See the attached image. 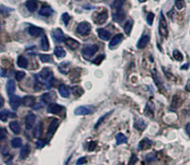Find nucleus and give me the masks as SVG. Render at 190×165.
<instances>
[{"label": "nucleus", "mask_w": 190, "mask_h": 165, "mask_svg": "<svg viewBox=\"0 0 190 165\" xmlns=\"http://www.w3.org/2000/svg\"><path fill=\"white\" fill-rule=\"evenodd\" d=\"M36 79L38 84L44 85L45 88L50 89L52 86V82H53V73H52L51 70L45 68L38 74H36Z\"/></svg>", "instance_id": "obj_1"}, {"label": "nucleus", "mask_w": 190, "mask_h": 165, "mask_svg": "<svg viewBox=\"0 0 190 165\" xmlns=\"http://www.w3.org/2000/svg\"><path fill=\"white\" fill-rule=\"evenodd\" d=\"M98 49H99V47L97 45H86V46L82 48V56H83L86 59H89L98 51Z\"/></svg>", "instance_id": "obj_2"}, {"label": "nucleus", "mask_w": 190, "mask_h": 165, "mask_svg": "<svg viewBox=\"0 0 190 165\" xmlns=\"http://www.w3.org/2000/svg\"><path fill=\"white\" fill-rule=\"evenodd\" d=\"M158 31L161 36L164 37H168L169 35V31H168V25H167V21L166 19L164 17L163 12H160V16H159V24H158Z\"/></svg>", "instance_id": "obj_3"}, {"label": "nucleus", "mask_w": 190, "mask_h": 165, "mask_svg": "<svg viewBox=\"0 0 190 165\" xmlns=\"http://www.w3.org/2000/svg\"><path fill=\"white\" fill-rule=\"evenodd\" d=\"M91 32V25L87 21L80 22L77 27V33L82 36H86L89 35Z\"/></svg>", "instance_id": "obj_4"}, {"label": "nucleus", "mask_w": 190, "mask_h": 165, "mask_svg": "<svg viewBox=\"0 0 190 165\" xmlns=\"http://www.w3.org/2000/svg\"><path fill=\"white\" fill-rule=\"evenodd\" d=\"M94 107L92 105H86V106H80L75 110L76 115H88L94 111Z\"/></svg>", "instance_id": "obj_5"}, {"label": "nucleus", "mask_w": 190, "mask_h": 165, "mask_svg": "<svg viewBox=\"0 0 190 165\" xmlns=\"http://www.w3.org/2000/svg\"><path fill=\"white\" fill-rule=\"evenodd\" d=\"M51 35H52V38L57 43H62V42H64V40H65L64 33H63V32L60 28L53 30L51 33Z\"/></svg>", "instance_id": "obj_6"}, {"label": "nucleus", "mask_w": 190, "mask_h": 165, "mask_svg": "<svg viewBox=\"0 0 190 165\" xmlns=\"http://www.w3.org/2000/svg\"><path fill=\"white\" fill-rule=\"evenodd\" d=\"M22 103L21 101V98L20 96H15V95H12L9 96V105L12 110H17V108L21 106V104Z\"/></svg>", "instance_id": "obj_7"}, {"label": "nucleus", "mask_w": 190, "mask_h": 165, "mask_svg": "<svg viewBox=\"0 0 190 165\" xmlns=\"http://www.w3.org/2000/svg\"><path fill=\"white\" fill-rule=\"evenodd\" d=\"M149 41H150V35L148 33H144V35L141 36V38L138 41L137 47L140 48V49H143V48H144L148 45Z\"/></svg>", "instance_id": "obj_8"}, {"label": "nucleus", "mask_w": 190, "mask_h": 165, "mask_svg": "<svg viewBox=\"0 0 190 165\" xmlns=\"http://www.w3.org/2000/svg\"><path fill=\"white\" fill-rule=\"evenodd\" d=\"M36 122V116L33 113H28L25 117V127L27 130H31Z\"/></svg>", "instance_id": "obj_9"}, {"label": "nucleus", "mask_w": 190, "mask_h": 165, "mask_svg": "<svg viewBox=\"0 0 190 165\" xmlns=\"http://www.w3.org/2000/svg\"><path fill=\"white\" fill-rule=\"evenodd\" d=\"M62 110H63V107L61 106V105L56 104V103H50V105H48L47 111L48 112V113H51V114H58Z\"/></svg>", "instance_id": "obj_10"}, {"label": "nucleus", "mask_w": 190, "mask_h": 165, "mask_svg": "<svg viewBox=\"0 0 190 165\" xmlns=\"http://www.w3.org/2000/svg\"><path fill=\"white\" fill-rule=\"evenodd\" d=\"M108 18L107 11L104 10L103 12H99L98 14L94 17V22L96 24H103L106 21Z\"/></svg>", "instance_id": "obj_11"}, {"label": "nucleus", "mask_w": 190, "mask_h": 165, "mask_svg": "<svg viewBox=\"0 0 190 165\" xmlns=\"http://www.w3.org/2000/svg\"><path fill=\"white\" fill-rule=\"evenodd\" d=\"M122 40H123V35H121V33H117V35H114V37L111 39L109 43V47L113 49V48H115L122 42Z\"/></svg>", "instance_id": "obj_12"}, {"label": "nucleus", "mask_w": 190, "mask_h": 165, "mask_svg": "<svg viewBox=\"0 0 190 165\" xmlns=\"http://www.w3.org/2000/svg\"><path fill=\"white\" fill-rule=\"evenodd\" d=\"M58 125H59V121H58V120L57 119L52 120V122H50V126H48V131H47V136L48 137L51 136L52 134L55 133V131H56V129H57Z\"/></svg>", "instance_id": "obj_13"}, {"label": "nucleus", "mask_w": 190, "mask_h": 165, "mask_svg": "<svg viewBox=\"0 0 190 165\" xmlns=\"http://www.w3.org/2000/svg\"><path fill=\"white\" fill-rule=\"evenodd\" d=\"M6 89H7V93L9 96L14 95L15 93V90H16V84H15V82L13 80H9L7 82V85H6Z\"/></svg>", "instance_id": "obj_14"}, {"label": "nucleus", "mask_w": 190, "mask_h": 165, "mask_svg": "<svg viewBox=\"0 0 190 165\" xmlns=\"http://www.w3.org/2000/svg\"><path fill=\"white\" fill-rule=\"evenodd\" d=\"M125 17H126V14L122 9H117L115 13H113V20L115 22H118V23L124 20Z\"/></svg>", "instance_id": "obj_15"}, {"label": "nucleus", "mask_w": 190, "mask_h": 165, "mask_svg": "<svg viewBox=\"0 0 190 165\" xmlns=\"http://www.w3.org/2000/svg\"><path fill=\"white\" fill-rule=\"evenodd\" d=\"M28 33L31 36L37 37V36L42 35L43 30L41 28H39V27H36V26H30L29 29H28Z\"/></svg>", "instance_id": "obj_16"}, {"label": "nucleus", "mask_w": 190, "mask_h": 165, "mask_svg": "<svg viewBox=\"0 0 190 165\" xmlns=\"http://www.w3.org/2000/svg\"><path fill=\"white\" fill-rule=\"evenodd\" d=\"M22 104L26 107H33L36 104V97L33 96H26L21 99Z\"/></svg>", "instance_id": "obj_17"}, {"label": "nucleus", "mask_w": 190, "mask_h": 165, "mask_svg": "<svg viewBox=\"0 0 190 165\" xmlns=\"http://www.w3.org/2000/svg\"><path fill=\"white\" fill-rule=\"evenodd\" d=\"M55 98V94L54 93H45L40 96L41 101H43L45 103H50L54 100Z\"/></svg>", "instance_id": "obj_18"}, {"label": "nucleus", "mask_w": 190, "mask_h": 165, "mask_svg": "<svg viewBox=\"0 0 190 165\" xmlns=\"http://www.w3.org/2000/svg\"><path fill=\"white\" fill-rule=\"evenodd\" d=\"M59 71L63 74H67L71 70V63L69 61H64L62 62L61 64L59 65Z\"/></svg>", "instance_id": "obj_19"}, {"label": "nucleus", "mask_w": 190, "mask_h": 165, "mask_svg": "<svg viewBox=\"0 0 190 165\" xmlns=\"http://www.w3.org/2000/svg\"><path fill=\"white\" fill-rule=\"evenodd\" d=\"M152 142L147 139V138H144L143 140L140 141V143L138 144V149L139 150H144V149H147L151 147Z\"/></svg>", "instance_id": "obj_20"}, {"label": "nucleus", "mask_w": 190, "mask_h": 165, "mask_svg": "<svg viewBox=\"0 0 190 165\" xmlns=\"http://www.w3.org/2000/svg\"><path fill=\"white\" fill-rule=\"evenodd\" d=\"M64 42L66 44V46L68 47L70 49H72V50L77 49V48L79 47V43H78L77 40H75L73 38H66L64 40Z\"/></svg>", "instance_id": "obj_21"}, {"label": "nucleus", "mask_w": 190, "mask_h": 165, "mask_svg": "<svg viewBox=\"0 0 190 165\" xmlns=\"http://www.w3.org/2000/svg\"><path fill=\"white\" fill-rule=\"evenodd\" d=\"M26 9H27L30 12H35L37 9V1L36 0H27L25 3Z\"/></svg>", "instance_id": "obj_22"}, {"label": "nucleus", "mask_w": 190, "mask_h": 165, "mask_svg": "<svg viewBox=\"0 0 190 165\" xmlns=\"http://www.w3.org/2000/svg\"><path fill=\"white\" fill-rule=\"evenodd\" d=\"M97 33H98L99 37L103 41H107L110 38V33L105 29H98L97 30Z\"/></svg>", "instance_id": "obj_23"}, {"label": "nucleus", "mask_w": 190, "mask_h": 165, "mask_svg": "<svg viewBox=\"0 0 190 165\" xmlns=\"http://www.w3.org/2000/svg\"><path fill=\"white\" fill-rule=\"evenodd\" d=\"M30 151H31V148H30L29 145H25L21 148V151H20V159L21 160H24L28 157Z\"/></svg>", "instance_id": "obj_24"}, {"label": "nucleus", "mask_w": 190, "mask_h": 165, "mask_svg": "<svg viewBox=\"0 0 190 165\" xmlns=\"http://www.w3.org/2000/svg\"><path fill=\"white\" fill-rule=\"evenodd\" d=\"M146 127V122H145L143 119H137L135 122H134V128L138 131H144Z\"/></svg>", "instance_id": "obj_25"}, {"label": "nucleus", "mask_w": 190, "mask_h": 165, "mask_svg": "<svg viewBox=\"0 0 190 165\" xmlns=\"http://www.w3.org/2000/svg\"><path fill=\"white\" fill-rule=\"evenodd\" d=\"M16 115L11 113L9 110H2V111H0V121L7 122L9 118H13Z\"/></svg>", "instance_id": "obj_26"}, {"label": "nucleus", "mask_w": 190, "mask_h": 165, "mask_svg": "<svg viewBox=\"0 0 190 165\" xmlns=\"http://www.w3.org/2000/svg\"><path fill=\"white\" fill-rule=\"evenodd\" d=\"M52 13V9L50 7V6H47V5H44L41 7V9L39 10V14L41 15V16H50V15H51Z\"/></svg>", "instance_id": "obj_27"}, {"label": "nucleus", "mask_w": 190, "mask_h": 165, "mask_svg": "<svg viewBox=\"0 0 190 165\" xmlns=\"http://www.w3.org/2000/svg\"><path fill=\"white\" fill-rule=\"evenodd\" d=\"M9 128L14 134H20V132H21V126H20V124H19V122L16 121L9 122Z\"/></svg>", "instance_id": "obj_28"}, {"label": "nucleus", "mask_w": 190, "mask_h": 165, "mask_svg": "<svg viewBox=\"0 0 190 165\" xmlns=\"http://www.w3.org/2000/svg\"><path fill=\"white\" fill-rule=\"evenodd\" d=\"M17 64L19 67H21V68H23V69H26L28 67V61L27 59L23 56H20V57L18 58V61H17Z\"/></svg>", "instance_id": "obj_29"}, {"label": "nucleus", "mask_w": 190, "mask_h": 165, "mask_svg": "<svg viewBox=\"0 0 190 165\" xmlns=\"http://www.w3.org/2000/svg\"><path fill=\"white\" fill-rule=\"evenodd\" d=\"M59 93L62 97H66V98L67 97H69V96H70V90L66 85H61L59 87Z\"/></svg>", "instance_id": "obj_30"}, {"label": "nucleus", "mask_w": 190, "mask_h": 165, "mask_svg": "<svg viewBox=\"0 0 190 165\" xmlns=\"http://www.w3.org/2000/svg\"><path fill=\"white\" fill-rule=\"evenodd\" d=\"M54 55L57 58H59V59L64 58L65 55H66V52H65V50L63 49L62 47H56L54 48Z\"/></svg>", "instance_id": "obj_31"}, {"label": "nucleus", "mask_w": 190, "mask_h": 165, "mask_svg": "<svg viewBox=\"0 0 190 165\" xmlns=\"http://www.w3.org/2000/svg\"><path fill=\"white\" fill-rule=\"evenodd\" d=\"M41 49H42L43 51H48V49H50V44H48V40L47 38L46 35H44L42 37V39H41Z\"/></svg>", "instance_id": "obj_32"}, {"label": "nucleus", "mask_w": 190, "mask_h": 165, "mask_svg": "<svg viewBox=\"0 0 190 165\" xmlns=\"http://www.w3.org/2000/svg\"><path fill=\"white\" fill-rule=\"evenodd\" d=\"M132 25H133V21L132 20V19H130V20H128L124 24V32L126 35H130V31H132Z\"/></svg>", "instance_id": "obj_33"}, {"label": "nucleus", "mask_w": 190, "mask_h": 165, "mask_svg": "<svg viewBox=\"0 0 190 165\" xmlns=\"http://www.w3.org/2000/svg\"><path fill=\"white\" fill-rule=\"evenodd\" d=\"M115 139H117V145H121V144L127 143V137L121 133H119L115 136Z\"/></svg>", "instance_id": "obj_34"}, {"label": "nucleus", "mask_w": 190, "mask_h": 165, "mask_svg": "<svg viewBox=\"0 0 190 165\" xmlns=\"http://www.w3.org/2000/svg\"><path fill=\"white\" fill-rule=\"evenodd\" d=\"M21 145H22V140L21 139V138L15 137V138H13L12 140H11V146H12L14 148H21Z\"/></svg>", "instance_id": "obj_35"}, {"label": "nucleus", "mask_w": 190, "mask_h": 165, "mask_svg": "<svg viewBox=\"0 0 190 165\" xmlns=\"http://www.w3.org/2000/svg\"><path fill=\"white\" fill-rule=\"evenodd\" d=\"M124 1L125 0H115V1L112 3V7L115 9H121L123 5H124Z\"/></svg>", "instance_id": "obj_36"}, {"label": "nucleus", "mask_w": 190, "mask_h": 165, "mask_svg": "<svg viewBox=\"0 0 190 165\" xmlns=\"http://www.w3.org/2000/svg\"><path fill=\"white\" fill-rule=\"evenodd\" d=\"M12 10H13L12 9H9V7H7L6 6H3V5L0 6V15H2V16H7L10 11H12Z\"/></svg>", "instance_id": "obj_37"}, {"label": "nucleus", "mask_w": 190, "mask_h": 165, "mask_svg": "<svg viewBox=\"0 0 190 165\" xmlns=\"http://www.w3.org/2000/svg\"><path fill=\"white\" fill-rule=\"evenodd\" d=\"M39 58H40V61L44 62V63H52L53 61H52V59L50 55H39Z\"/></svg>", "instance_id": "obj_38"}, {"label": "nucleus", "mask_w": 190, "mask_h": 165, "mask_svg": "<svg viewBox=\"0 0 190 165\" xmlns=\"http://www.w3.org/2000/svg\"><path fill=\"white\" fill-rule=\"evenodd\" d=\"M112 112H113V110L110 111V112H107V113H105V114H104L103 116H102V117H101V118L98 120V122H96V124H95V126H94V128H95V129L98 128V127H99L101 124H102V122H103L104 121V120H105V119L107 118V116H109V115L112 113Z\"/></svg>", "instance_id": "obj_39"}, {"label": "nucleus", "mask_w": 190, "mask_h": 165, "mask_svg": "<svg viewBox=\"0 0 190 165\" xmlns=\"http://www.w3.org/2000/svg\"><path fill=\"white\" fill-rule=\"evenodd\" d=\"M185 0H175V7H176V9L181 10L185 7Z\"/></svg>", "instance_id": "obj_40"}, {"label": "nucleus", "mask_w": 190, "mask_h": 165, "mask_svg": "<svg viewBox=\"0 0 190 165\" xmlns=\"http://www.w3.org/2000/svg\"><path fill=\"white\" fill-rule=\"evenodd\" d=\"M173 58L176 59L177 61H182L183 59H184V57H183V54L179 50H174L173 51Z\"/></svg>", "instance_id": "obj_41"}, {"label": "nucleus", "mask_w": 190, "mask_h": 165, "mask_svg": "<svg viewBox=\"0 0 190 165\" xmlns=\"http://www.w3.org/2000/svg\"><path fill=\"white\" fill-rule=\"evenodd\" d=\"M154 18H155V14L153 12H149L146 16V22L148 25H152L153 24V21H154Z\"/></svg>", "instance_id": "obj_42"}, {"label": "nucleus", "mask_w": 190, "mask_h": 165, "mask_svg": "<svg viewBox=\"0 0 190 165\" xmlns=\"http://www.w3.org/2000/svg\"><path fill=\"white\" fill-rule=\"evenodd\" d=\"M70 15L67 13V12H65V13H63L62 14V21H63V23H64V25H67L68 24V22H69V21H70Z\"/></svg>", "instance_id": "obj_43"}, {"label": "nucleus", "mask_w": 190, "mask_h": 165, "mask_svg": "<svg viewBox=\"0 0 190 165\" xmlns=\"http://www.w3.org/2000/svg\"><path fill=\"white\" fill-rule=\"evenodd\" d=\"M103 59H104V56L103 55H100L99 57H97L94 61H92V63L93 64H95V65H97V66H99L101 63H102V61H103Z\"/></svg>", "instance_id": "obj_44"}, {"label": "nucleus", "mask_w": 190, "mask_h": 165, "mask_svg": "<svg viewBox=\"0 0 190 165\" xmlns=\"http://www.w3.org/2000/svg\"><path fill=\"white\" fill-rule=\"evenodd\" d=\"M25 77V73L24 72H17L15 78H16L17 81H21L23 78Z\"/></svg>", "instance_id": "obj_45"}, {"label": "nucleus", "mask_w": 190, "mask_h": 165, "mask_svg": "<svg viewBox=\"0 0 190 165\" xmlns=\"http://www.w3.org/2000/svg\"><path fill=\"white\" fill-rule=\"evenodd\" d=\"M7 136V131L4 128H0V140L4 139Z\"/></svg>", "instance_id": "obj_46"}, {"label": "nucleus", "mask_w": 190, "mask_h": 165, "mask_svg": "<svg viewBox=\"0 0 190 165\" xmlns=\"http://www.w3.org/2000/svg\"><path fill=\"white\" fill-rule=\"evenodd\" d=\"M45 145H46V142L43 141V140H37L36 141V147H37V148H42Z\"/></svg>", "instance_id": "obj_47"}, {"label": "nucleus", "mask_w": 190, "mask_h": 165, "mask_svg": "<svg viewBox=\"0 0 190 165\" xmlns=\"http://www.w3.org/2000/svg\"><path fill=\"white\" fill-rule=\"evenodd\" d=\"M89 148H88V149H89V151H91V150H93V149L95 148L96 142H91V143H89Z\"/></svg>", "instance_id": "obj_48"}, {"label": "nucleus", "mask_w": 190, "mask_h": 165, "mask_svg": "<svg viewBox=\"0 0 190 165\" xmlns=\"http://www.w3.org/2000/svg\"><path fill=\"white\" fill-rule=\"evenodd\" d=\"M84 163H86V158H85V157H82V158L78 159V160H77V165H79V164H84Z\"/></svg>", "instance_id": "obj_49"}, {"label": "nucleus", "mask_w": 190, "mask_h": 165, "mask_svg": "<svg viewBox=\"0 0 190 165\" xmlns=\"http://www.w3.org/2000/svg\"><path fill=\"white\" fill-rule=\"evenodd\" d=\"M185 132H186V134H187L188 136H190V122L187 123V124L185 125Z\"/></svg>", "instance_id": "obj_50"}, {"label": "nucleus", "mask_w": 190, "mask_h": 165, "mask_svg": "<svg viewBox=\"0 0 190 165\" xmlns=\"http://www.w3.org/2000/svg\"><path fill=\"white\" fill-rule=\"evenodd\" d=\"M185 90H186L187 92H190V80H188L187 82H186V84H185Z\"/></svg>", "instance_id": "obj_51"}, {"label": "nucleus", "mask_w": 190, "mask_h": 165, "mask_svg": "<svg viewBox=\"0 0 190 165\" xmlns=\"http://www.w3.org/2000/svg\"><path fill=\"white\" fill-rule=\"evenodd\" d=\"M0 75L3 76V77H5V76L7 75V74L5 73V71H4V70H1V71H0Z\"/></svg>", "instance_id": "obj_52"}, {"label": "nucleus", "mask_w": 190, "mask_h": 165, "mask_svg": "<svg viewBox=\"0 0 190 165\" xmlns=\"http://www.w3.org/2000/svg\"><path fill=\"white\" fill-rule=\"evenodd\" d=\"M2 105H3V99H2V97L0 96V108L2 107Z\"/></svg>", "instance_id": "obj_53"}, {"label": "nucleus", "mask_w": 190, "mask_h": 165, "mask_svg": "<svg viewBox=\"0 0 190 165\" xmlns=\"http://www.w3.org/2000/svg\"><path fill=\"white\" fill-rule=\"evenodd\" d=\"M187 67H188V64H185V66H183L181 69H182V70H184V69H187Z\"/></svg>", "instance_id": "obj_54"}, {"label": "nucleus", "mask_w": 190, "mask_h": 165, "mask_svg": "<svg viewBox=\"0 0 190 165\" xmlns=\"http://www.w3.org/2000/svg\"><path fill=\"white\" fill-rule=\"evenodd\" d=\"M138 1H139V2H141V3H144V2H145V1H146V0H138Z\"/></svg>", "instance_id": "obj_55"}]
</instances>
